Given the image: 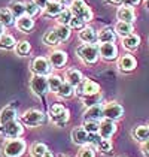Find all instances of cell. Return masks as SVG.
I'll return each instance as SVG.
<instances>
[{"label":"cell","instance_id":"17","mask_svg":"<svg viewBox=\"0 0 149 157\" xmlns=\"http://www.w3.org/2000/svg\"><path fill=\"white\" fill-rule=\"evenodd\" d=\"M66 82H69L72 87H78L84 82V76L78 69H69L66 72Z\"/></svg>","mask_w":149,"mask_h":157},{"label":"cell","instance_id":"18","mask_svg":"<svg viewBox=\"0 0 149 157\" xmlns=\"http://www.w3.org/2000/svg\"><path fill=\"white\" fill-rule=\"evenodd\" d=\"M115 39H116V33H115V30L111 29V27L101 29L99 33H97V40H99L100 44H107V42L113 44Z\"/></svg>","mask_w":149,"mask_h":157},{"label":"cell","instance_id":"36","mask_svg":"<svg viewBox=\"0 0 149 157\" xmlns=\"http://www.w3.org/2000/svg\"><path fill=\"white\" fill-rule=\"evenodd\" d=\"M72 17H73V13H72L70 9H63L61 13L57 17V21H58V24H61V25H69Z\"/></svg>","mask_w":149,"mask_h":157},{"label":"cell","instance_id":"2","mask_svg":"<svg viewBox=\"0 0 149 157\" xmlns=\"http://www.w3.org/2000/svg\"><path fill=\"white\" fill-rule=\"evenodd\" d=\"M76 54H78V57L84 63H87V64H94L100 57L99 47L96 44H84V45L78 47Z\"/></svg>","mask_w":149,"mask_h":157},{"label":"cell","instance_id":"6","mask_svg":"<svg viewBox=\"0 0 149 157\" xmlns=\"http://www.w3.org/2000/svg\"><path fill=\"white\" fill-rule=\"evenodd\" d=\"M21 120H23L25 126L36 127V126H40L45 121V112L39 111V109H28L21 115Z\"/></svg>","mask_w":149,"mask_h":157},{"label":"cell","instance_id":"3","mask_svg":"<svg viewBox=\"0 0 149 157\" xmlns=\"http://www.w3.org/2000/svg\"><path fill=\"white\" fill-rule=\"evenodd\" d=\"M70 117L69 109L64 108L61 103H54L49 108V118L55 126H64Z\"/></svg>","mask_w":149,"mask_h":157},{"label":"cell","instance_id":"33","mask_svg":"<svg viewBox=\"0 0 149 157\" xmlns=\"http://www.w3.org/2000/svg\"><path fill=\"white\" fill-rule=\"evenodd\" d=\"M74 93V87L69 84V82H63L61 87L58 88V91H57V94L63 99H69V97H72Z\"/></svg>","mask_w":149,"mask_h":157},{"label":"cell","instance_id":"52","mask_svg":"<svg viewBox=\"0 0 149 157\" xmlns=\"http://www.w3.org/2000/svg\"><path fill=\"white\" fill-rule=\"evenodd\" d=\"M148 127H149V126H148Z\"/></svg>","mask_w":149,"mask_h":157},{"label":"cell","instance_id":"1","mask_svg":"<svg viewBox=\"0 0 149 157\" xmlns=\"http://www.w3.org/2000/svg\"><path fill=\"white\" fill-rule=\"evenodd\" d=\"M25 144L24 139L21 138H13V139H8L3 147H2V153L5 157H21L25 153Z\"/></svg>","mask_w":149,"mask_h":157},{"label":"cell","instance_id":"40","mask_svg":"<svg viewBox=\"0 0 149 157\" xmlns=\"http://www.w3.org/2000/svg\"><path fill=\"white\" fill-rule=\"evenodd\" d=\"M100 99H101V96H100V93H97V94H93V96H85V99H84V103H85V106H93V105H97V103H100Z\"/></svg>","mask_w":149,"mask_h":157},{"label":"cell","instance_id":"47","mask_svg":"<svg viewBox=\"0 0 149 157\" xmlns=\"http://www.w3.org/2000/svg\"><path fill=\"white\" fill-rule=\"evenodd\" d=\"M60 3H61L63 6H72V3H73L74 0H58Z\"/></svg>","mask_w":149,"mask_h":157},{"label":"cell","instance_id":"49","mask_svg":"<svg viewBox=\"0 0 149 157\" xmlns=\"http://www.w3.org/2000/svg\"><path fill=\"white\" fill-rule=\"evenodd\" d=\"M42 157H54V154H52L51 151H46V153H45V154H43Z\"/></svg>","mask_w":149,"mask_h":157},{"label":"cell","instance_id":"13","mask_svg":"<svg viewBox=\"0 0 149 157\" xmlns=\"http://www.w3.org/2000/svg\"><path fill=\"white\" fill-rule=\"evenodd\" d=\"M136 66H137V61L131 54H125L118 61V67L122 72H133L136 69Z\"/></svg>","mask_w":149,"mask_h":157},{"label":"cell","instance_id":"8","mask_svg":"<svg viewBox=\"0 0 149 157\" xmlns=\"http://www.w3.org/2000/svg\"><path fill=\"white\" fill-rule=\"evenodd\" d=\"M124 115V108L118 102H109L103 106V118L116 121Z\"/></svg>","mask_w":149,"mask_h":157},{"label":"cell","instance_id":"9","mask_svg":"<svg viewBox=\"0 0 149 157\" xmlns=\"http://www.w3.org/2000/svg\"><path fill=\"white\" fill-rule=\"evenodd\" d=\"M51 69H52V66H51L49 60L45 59V57H36L35 60L31 61V72L35 75L46 76V75L51 73Z\"/></svg>","mask_w":149,"mask_h":157},{"label":"cell","instance_id":"31","mask_svg":"<svg viewBox=\"0 0 149 157\" xmlns=\"http://www.w3.org/2000/svg\"><path fill=\"white\" fill-rule=\"evenodd\" d=\"M63 82L64 81H63V78L60 75H49L48 76V87H49L51 91H54V93L58 91V88L61 87Z\"/></svg>","mask_w":149,"mask_h":157},{"label":"cell","instance_id":"45","mask_svg":"<svg viewBox=\"0 0 149 157\" xmlns=\"http://www.w3.org/2000/svg\"><path fill=\"white\" fill-rule=\"evenodd\" d=\"M124 2L127 6H131V8H133V6H137V5L140 3V0H124Z\"/></svg>","mask_w":149,"mask_h":157},{"label":"cell","instance_id":"35","mask_svg":"<svg viewBox=\"0 0 149 157\" xmlns=\"http://www.w3.org/2000/svg\"><path fill=\"white\" fill-rule=\"evenodd\" d=\"M72 29L69 27V25H61L58 24V27L55 29V32H57V36H58V39H60V42H64V40H67L69 37H70V32Z\"/></svg>","mask_w":149,"mask_h":157},{"label":"cell","instance_id":"5","mask_svg":"<svg viewBox=\"0 0 149 157\" xmlns=\"http://www.w3.org/2000/svg\"><path fill=\"white\" fill-rule=\"evenodd\" d=\"M24 132V127L20 121H11L5 126H0V135L6 139H13V138H20Z\"/></svg>","mask_w":149,"mask_h":157},{"label":"cell","instance_id":"29","mask_svg":"<svg viewBox=\"0 0 149 157\" xmlns=\"http://www.w3.org/2000/svg\"><path fill=\"white\" fill-rule=\"evenodd\" d=\"M133 136L139 142H145L149 139V127L148 126H137L133 132Z\"/></svg>","mask_w":149,"mask_h":157},{"label":"cell","instance_id":"15","mask_svg":"<svg viewBox=\"0 0 149 157\" xmlns=\"http://www.w3.org/2000/svg\"><path fill=\"white\" fill-rule=\"evenodd\" d=\"M85 120H96L100 121L103 118V106L97 103V105H93V106H88L85 114H84Z\"/></svg>","mask_w":149,"mask_h":157},{"label":"cell","instance_id":"22","mask_svg":"<svg viewBox=\"0 0 149 157\" xmlns=\"http://www.w3.org/2000/svg\"><path fill=\"white\" fill-rule=\"evenodd\" d=\"M79 39L84 42V44H94L97 40V33L94 29L91 27H84L81 32H79Z\"/></svg>","mask_w":149,"mask_h":157},{"label":"cell","instance_id":"23","mask_svg":"<svg viewBox=\"0 0 149 157\" xmlns=\"http://www.w3.org/2000/svg\"><path fill=\"white\" fill-rule=\"evenodd\" d=\"M63 9H64V8H63V5L58 0H49L48 5L45 6V13L49 15V17H58V15L61 13Z\"/></svg>","mask_w":149,"mask_h":157},{"label":"cell","instance_id":"16","mask_svg":"<svg viewBox=\"0 0 149 157\" xmlns=\"http://www.w3.org/2000/svg\"><path fill=\"white\" fill-rule=\"evenodd\" d=\"M81 93L84 96H93V94H97L100 93V85L93 81V79H85L82 82V87H81Z\"/></svg>","mask_w":149,"mask_h":157},{"label":"cell","instance_id":"19","mask_svg":"<svg viewBox=\"0 0 149 157\" xmlns=\"http://www.w3.org/2000/svg\"><path fill=\"white\" fill-rule=\"evenodd\" d=\"M72 139H73V142L76 145L84 147V145L88 144V132L84 127H76L72 132Z\"/></svg>","mask_w":149,"mask_h":157},{"label":"cell","instance_id":"43","mask_svg":"<svg viewBox=\"0 0 149 157\" xmlns=\"http://www.w3.org/2000/svg\"><path fill=\"white\" fill-rule=\"evenodd\" d=\"M69 27L70 29H84V21L81 20V18H78V17H72V20H70V23H69Z\"/></svg>","mask_w":149,"mask_h":157},{"label":"cell","instance_id":"44","mask_svg":"<svg viewBox=\"0 0 149 157\" xmlns=\"http://www.w3.org/2000/svg\"><path fill=\"white\" fill-rule=\"evenodd\" d=\"M33 2L36 3V5L39 6V8H40V9H42V8L45 9V6L48 5V2H49V0H33Z\"/></svg>","mask_w":149,"mask_h":157},{"label":"cell","instance_id":"39","mask_svg":"<svg viewBox=\"0 0 149 157\" xmlns=\"http://www.w3.org/2000/svg\"><path fill=\"white\" fill-rule=\"evenodd\" d=\"M78 157H96V150H94V147H91V145H84L81 150H79V153H78Z\"/></svg>","mask_w":149,"mask_h":157},{"label":"cell","instance_id":"14","mask_svg":"<svg viewBox=\"0 0 149 157\" xmlns=\"http://www.w3.org/2000/svg\"><path fill=\"white\" fill-rule=\"evenodd\" d=\"M118 20L119 21H124V23H130V24H133V21L136 20V13L133 11V8L131 6H121L119 9H118Z\"/></svg>","mask_w":149,"mask_h":157},{"label":"cell","instance_id":"30","mask_svg":"<svg viewBox=\"0 0 149 157\" xmlns=\"http://www.w3.org/2000/svg\"><path fill=\"white\" fill-rule=\"evenodd\" d=\"M30 51H31V45H30L28 40H20L15 45V52L21 57H25L27 54H30Z\"/></svg>","mask_w":149,"mask_h":157},{"label":"cell","instance_id":"46","mask_svg":"<svg viewBox=\"0 0 149 157\" xmlns=\"http://www.w3.org/2000/svg\"><path fill=\"white\" fill-rule=\"evenodd\" d=\"M143 151H145V154L149 157V139L143 142Z\"/></svg>","mask_w":149,"mask_h":157},{"label":"cell","instance_id":"7","mask_svg":"<svg viewBox=\"0 0 149 157\" xmlns=\"http://www.w3.org/2000/svg\"><path fill=\"white\" fill-rule=\"evenodd\" d=\"M30 88L36 96H45L49 91L48 87V78L43 75H33L30 79Z\"/></svg>","mask_w":149,"mask_h":157},{"label":"cell","instance_id":"50","mask_svg":"<svg viewBox=\"0 0 149 157\" xmlns=\"http://www.w3.org/2000/svg\"><path fill=\"white\" fill-rule=\"evenodd\" d=\"M3 30H5V25H3L2 23H0V35H3V33H5Z\"/></svg>","mask_w":149,"mask_h":157},{"label":"cell","instance_id":"32","mask_svg":"<svg viewBox=\"0 0 149 157\" xmlns=\"http://www.w3.org/2000/svg\"><path fill=\"white\" fill-rule=\"evenodd\" d=\"M43 44H45V45H49V47H52V45H58V44H60V39L57 36L55 29H54V30H48V32L43 35Z\"/></svg>","mask_w":149,"mask_h":157},{"label":"cell","instance_id":"4","mask_svg":"<svg viewBox=\"0 0 149 157\" xmlns=\"http://www.w3.org/2000/svg\"><path fill=\"white\" fill-rule=\"evenodd\" d=\"M70 11L73 13V17L81 18L84 23H88L93 20V11L88 8V5L84 0H74L70 6Z\"/></svg>","mask_w":149,"mask_h":157},{"label":"cell","instance_id":"25","mask_svg":"<svg viewBox=\"0 0 149 157\" xmlns=\"http://www.w3.org/2000/svg\"><path fill=\"white\" fill-rule=\"evenodd\" d=\"M115 33L118 35V36H128V35H131L133 33V24H130V23H124V21H118L116 25H115Z\"/></svg>","mask_w":149,"mask_h":157},{"label":"cell","instance_id":"24","mask_svg":"<svg viewBox=\"0 0 149 157\" xmlns=\"http://www.w3.org/2000/svg\"><path fill=\"white\" fill-rule=\"evenodd\" d=\"M0 23L5 27H9V25L15 24V17L9 11V8H0Z\"/></svg>","mask_w":149,"mask_h":157},{"label":"cell","instance_id":"48","mask_svg":"<svg viewBox=\"0 0 149 157\" xmlns=\"http://www.w3.org/2000/svg\"><path fill=\"white\" fill-rule=\"evenodd\" d=\"M109 3H112V5H121V3H124V0H107Z\"/></svg>","mask_w":149,"mask_h":157},{"label":"cell","instance_id":"21","mask_svg":"<svg viewBox=\"0 0 149 157\" xmlns=\"http://www.w3.org/2000/svg\"><path fill=\"white\" fill-rule=\"evenodd\" d=\"M16 29L18 30H21V32H24V33H28L33 27H35V21H33V18L31 17H27V15H23V17H20L18 20H16Z\"/></svg>","mask_w":149,"mask_h":157},{"label":"cell","instance_id":"37","mask_svg":"<svg viewBox=\"0 0 149 157\" xmlns=\"http://www.w3.org/2000/svg\"><path fill=\"white\" fill-rule=\"evenodd\" d=\"M88 133H99V127H100V121L96 120H85L84 121V126H82Z\"/></svg>","mask_w":149,"mask_h":157},{"label":"cell","instance_id":"42","mask_svg":"<svg viewBox=\"0 0 149 157\" xmlns=\"http://www.w3.org/2000/svg\"><path fill=\"white\" fill-rule=\"evenodd\" d=\"M97 148H99L101 153H111V151H112L111 139H101V142L97 145Z\"/></svg>","mask_w":149,"mask_h":157},{"label":"cell","instance_id":"26","mask_svg":"<svg viewBox=\"0 0 149 157\" xmlns=\"http://www.w3.org/2000/svg\"><path fill=\"white\" fill-rule=\"evenodd\" d=\"M122 45H124L125 49H136L139 45H140V37L134 35V33H131V35H128V36L122 37Z\"/></svg>","mask_w":149,"mask_h":157},{"label":"cell","instance_id":"28","mask_svg":"<svg viewBox=\"0 0 149 157\" xmlns=\"http://www.w3.org/2000/svg\"><path fill=\"white\" fill-rule=\"evenodd\" d=\"M9 11L12 12V15L15 18H20V17L25 15V3L18 2V0H13V2H11V5H9Z\"/></svg>","mask_w":149,"mask_h":157},{"label":"cell","instance_id":"34","mask_svg":"<svg viewBox=\"0 0 149 157\" xmlns=\"http://www.w3.org/2000/svg\"><path fill=\"white\" fill-rule=\"evenodd\" d=\"M46 151H48V147L45 144H42V142H36V144L31 145V148H30L31 157H42Z\"/></svg>","mask_w":149,"mask_h":157},{"label":"cell","instance_id":"27","mask_svg":"<svg viewBox=\"0 0 149 157\" xmlns=\"http://www.w3.org/2000/svg\"><path fill=\"white\" fill-rule=\"evenodd\" d=\"M16 45V40L12 35L9 33H3L0 35V49H12Z\"/></svg>","mask_w":149,"mask_h":157},{"label":"cell","instance_id":"38","mask_svg":"<svg viewBox=\"0 0 149 157\" xmlns=\"http://www.w3.org/2000/svg\"><path fill=\"white\" fill-rule=\"evenodd\" d=\"M39 11H40V8L37 6L35 2H27L25 3V15L27 17H36L37 13H39Z\"/></svg>","mask_w":149,"mask_h":157},{"label":"cell","instance_id":"41","mask_svg":"<svg viewBox=\"0 0 149 157\" xmlns=\"http://www.w3.org/2000/svg\"><path fill=\"white\" fill-rule=\"evenodd\" d=\"M101 139L103 138L99 133H88V145H91V147H97L101 142Z\"/></svg>","mask_w":149,"mask_h":157},{"label":"cell","instance_id":"10","mask_svg":"<svg viewBox=\"0 0 149 157\" xmlns=\"http://www.w3.org/2000/svg\"><path fill=\"white\" fill-rule=\"evenodd\" d=\"M99 52H100V57L103 60H107V61L115 60L118 57V48H116L115 44H111V42L101 44L99 47Z\"/></svg>","mask_w":149,"mask_h":157},{"label":"cell","instance_id":"51","mask_svg":"<svg viewBox=\"0 0 149 157\" xmlns=\"http://www.w3.org/2000/svg\"><path fill=\"white\" fill-rule=\"evenodd\" d=\"M61 157H66V156H61Z\"/></svg>","mask_w":149,"mask_h":157},{"label":"cell","instance_id":"11","mask_svg":"<svg viewBox=\"0 0 149 157\" xmlns=\"http://www.w3.org/2000/svg\"><path fill=\"white\" fill-rule=\"evenodd\" d=\"M115 133H116V124H115V121L107 120V118H104V120L100 121L99 135L103 138V139H109V138H112Z\"/></svg>","mask_w":149,"mask_h":157},{"label":"cell","instance_id":"20","mask_svg":"<svg viewBox=\"0 0 149 157\" xmlns=\"http://www.w3.org/2000/svg\"><path fill=\"white\" fill-rule=\"evenodd\" d=\"M16 117H18V112L13 108H11V106L3 108L0 111V126H5V124H8L11 121H15Z\"/></svg>","mask_w":149,"mask_h":157},{"label":"cell","instance_id":"12","mask_svg":"<svg viewBox=\"0 0 149 157\" xmlns=\"http://www.w3.org/2000/svg\"><path fill=\"white\" fill-rule=\"evenodd\" d=\"M48 60H49L51 66H52L54 69H60V67H63V66L67 63V54H66L64 51L57 49V51H52V52H51Z\"/></svg>","mask_w":149,"mask_h":157}]
</instances>
